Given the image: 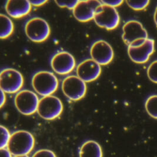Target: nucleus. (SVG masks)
<instances>
[{
  "label": "nucleus",
  "instance_id": "27",
  "mask_svg": "<svg viewBox=\"0 0 157 157\" xmlns=\"http://www.w3.org/2000/svg\"><path fill=\"white\" fill-rule=\"evenodd\" d=\"M6 93H4L3 91L1 90V104H0V107L2 108V106L5 104L6 101Z\"/></svg>",
  "mask_w": 157,
  "mask_h": 157
},
{
  "label": "nucleus",
  "instance_id": "6",
  "mask_svg": "<svg viewBox=\"0 0 157 157\" xmlns=\"http://www.w3.org/2000/svg\"><path fill=\"white\" fill-rule=\"evenodd\" d=\"M24 84V78L18 70L7 68L3 69L0 74L1 90L7 94H15L20 91Z\"/></svg>",
  "mask_w": 157,
  "mask_h": 157
},
{
  "label": "nucleus",
  "instance_id": "4",
  "mask_svg": "<svg viewBox=\"0 0 157 157\" xmlns=\"http://www.w3.org/2000/svg\"><path fill=\"white\" fill-rule=\"evenodd\" d=\"M94 20L101 28L113 30L118 26L120 17L115 8L102 3L96 11Z\"/></svg>",
  "mask_w": 157,
  "mask_h": 157
},
{
  "label": "nucleus",
  "instance_id": "3",
  "mask_svg": "<svg viewBox=\"0 0 157 157\" xmlns=\"http://www.w3.org/2000/svg\"><path fill=\"white\" fill-rule=\"evenodd\" d=\"M25 33L33 42L43 43L49 37L51 29L46 20L40 17H33L25 23Z\"/></svg>",
  "mask_w": 157,
  "mask_h": 157
},
{
  "label": "nucleus",
  "instance_id": "13",
  "mask_svg": "<svg viewBox=\"0 0 157 157\" xmlns=\"http://www.w3.org/2000/svg\"><path fill=\"white\" fill-rule=\"evenodd\" d=\"M77 75L85 82H90L96 80L101 73V67L92 58L82 61L77 67Z\"/></svg>",
  "mask_w": 157,
  "mask_h": 157
},
{
  "label": "nucleus",
  "instance_id": "20",
  "mask_svg": "<svg viewBox=\"0 0 157 157\" xmlns=\"http://www.w3.org/2000/svg\"><path fill=\"white\" fill-rule=\"evenodd\" d=\"M126 2L129 7L132 9L136 11H140L145 9L148 6L150 1H127Z\"/></svg>",
  "mask_w": 157,
  "mask_h": 157
},
{
  "label": "nucleus",
  "instance_id": "24",
  "mask_svg": "<svg viewBox=\"0 0 157 157\" xmlns=\"http://www.w3.org/2000/svg\"><path fill=\"white\" fill-rule=\"evenodd\" d=\"M101 2L105 5L115 8L121 6L123 3V1H102Z\"/></svg>",
  "mask_w": 157,
  "mask_h": 157
},
{
  "label": "nucleus",
  "instance_id": "12",
  "mask_svg": "<svg viewBox=\"0 0 157 157\" xmlns=\"http://www.w3.org/2000/svg\"><path fill=\"white\" fill-rule=\"evenodd\" d=\"M101 4V1L97 0L79 1L77 5L73 9L72 13L79 21H90L94 20L96 11Z\"/></svg>",
  "mask_w": 157,
  "mask_h": 157
},
{
  "label": "nucleus",
  "instance_id": "21",
  "mask_svg": "<svg viewBox=\"0 0 157 157\" xmlns=\"http://www.w3.org/2000/svg\"><path fill=\"white\" fill-rule=\"evenodd\" d=\"M147 75L150 80L157 84V60L153 61L147 69Z\"/></svg>",
  "mask_w": 157,
  "mask_h": 157
},
{
  "label": "nucleus",
  "instance_id": "15",
  "mask_svg": "<svg viewBox=\"0 0 157 157\" xmlns=\"http://www.w3.org/2000/svg\"><path fill=\"white\" fill-rule=\"evenodd\" d=\"M31 4L26 0H8L5 5L8 14L13 18H20L29 14L31 10Z\"/></svg>",
  "mask_w": 157,
  "mask_h": 157
},
{
  "label": "nucleus",
  "instance_id": "17",
  "mask_svg": "<svg viewBox=\"0 0 157 157\" xmlns=\"http://www.w3.org/2000/svg\"><path fill=\"white\" fill-rule=\"evenodd\" d=\"M0 37L1 39H6L13 33L14 29L13 22L10 17L3 14L0 15Z\"/></svg>",
  "mask_w": 157,
  "mask_h": 157
},
{
  "label": "nucleus",
  "instance_id": "26",
  "mask_svg": "<svg viewBox=\"0 0 157 157\" xmlns=\"http://www.w3.org/2000/svg\"><path fill=\"white\" fill-rule=\"evenodd\" d=\"M1 157H12V154L8 149H1Z\"/></svg>",
  "mask_w": 157,
  "mask_h": 157
},
{
  "label": "nucleus",
  "instance_id": "19",
  "mask_svg": "<svg viewBox=\"0 0 157 157\" xmlns=\"http://www.w3.org/2000/svg\"><path fill=\"white\" fill-rule=\"evenodd\" d=\"M1 144L0 148L1 149L5 148V147H7L8 144L11 138V135L10 134L8 129L6 127L1 125Z\"/></svg>",
  "mask_w": 157,
  "mask_h": 157
},
{
  "label": "nucleus",
  "instance_id": "11",
  "mask_svg": "<svg viewBox=\"0 0 157 157\" xmlns=\"http://www.w3.org/2000/svg\"><path fill=\"white\" fill-rule=\"evenodd\" d=\"M122 40L128 46L138 40L148 39V33L140 22L130 20L122 27Z\"/></svg>",
  "mask_w": 157,
  "mask_h": 157
},
{
  "label": "nucleus",
  "instance_id": "16",
  "mask_svg": "<svg viewBox=\"0 0 157 157\" xmlns=\"http://www.w3.org/2000/svg\"><path fill=\"white\" fill-rule=\"evenodd\" d=\"M102 150L97 142L90 140L86 141L81 146L79 157H102Z\"/></svg>",
  "mask_w": 157,
  "mask_h": 157
},
{
  "label": "nucleus",
  "instance_id": "1",
  "mask_svg": "<svg viewBox=\"0 0 157 157\" xmlns=\"http://www.w3.org/2000/svg\"><path fill=\"white\" fill-rule=\"evenodd\" d=\"M34 136L29 131L20 130L11 134L7 149L14 156L27 155L34 148Z\"/></svg>",
  "mask_w": 157,
  "mask_h": 157
},
{
  "label": "nucleus",
  "instance_id": "14",
  "mask_svg": "<svg viewBox=\"0 0 157 157\" xmlns=\"http://www.w3.org/2000/svg\"><path fill=\"white\" fill-rule=\"evenodd\" d=\"M155 50V42L148 38L145 43L138 47H128V54L131 59L137 64H144L148 61Z\"/></svg>",
  "mask_w": 157,
  "mask_h": 157
},
{
  "label": "nucleus",
  "instance_id": "29",
  "mask_svg": "<svg viewBox=\"0 0 157 157\" xmlns=\"http://www.w3.org/2000/svg\"><path fill=\"white\" fill-rule=\"evenodd\" d=\"M14 157H29L27 155H22V156H15Z\"/></svg>",
  "mask_w": 157,
  "mask_h": 157
},
{
  "label": "nucleus",
  "instance_id": "22",
  "mask_svg": "<svg viewBox=\"0 0 157 157\" xmlns=\"http://www.w3.org/2000/svg\"><path fill=\"white\" fill-rule=\"evenodd\" d=\"M79 1H56V3L58 6L61 8H67L70 10H72L77 5Z\"/></svg>",
  "mask_w": 157,
  "mask_h": 157
},
{
  "label": "nucleus",
  "instance_id": "2",
  "mask_svg": "<svg viewBox=\"0 0 157 157\" xmlns=\"http://www.w3.org/2000/svg\"><path fill=\"white\" fill-rule=\"evenodd\" d=\"M58 85L57 77L51 72H37L32 78V86L34 91L43 97L52 95L57 91Z\"/></svg>",
  "mask_w": 157,
  "mask_h": 157
},
{
  "label": "nucleus",
  "instance_id": "28",
  "mask_svg": "<svg viewBox=\"0 0 157 157\" xmlns=\"http://www.w3.org/2000/svg\"><path fill=\"white\" fill-rule=\"evenodd\" d=\"M154 21H155L156 25H157V7L155 8V12H154Z\"/></svg>",
  "mask_w": 157,
  "mask_h": 157
},
{
  "label": "nucleus",
  "instance_id": "18",
  "mask_svg": "<svg viewBox=\"0 0 157 157\" xmlns=\"http://www.w3.org/2000/svg\"><path fill=\"white\" fill-rule=\"evenodd\" d=\"M145 109L151 117L157 119V95H153L148 98L145 102Z\"/></svg>",
  "mask_w": 157,
  "mask_h": 157
},
{
  "label": "nucleus",
  "instance_id": "8",
  "mask_svg": "<svg viewBox=\"0 0 157 157\" xmlns=\"http://www.w3.org/2000/svg\"><path fill=\"white\" fill-rule=\"evenodd\" d=\"M61 87L65 95L74 101L81 100L86 93V82L77 75H69L65 78Z\"/></svg>",
  "mask_w": 157,
  "mask_h": 157
},
{
  "label": "nucleus",
  "instance_id": "5",
  "mask_svg": "<svg viewBox=\"0 0 157 157\" xmlns=\"http://www.w3.org/2000/svg\"><path fill=\"white\" fill-rule=\"evenodd\" d=\"M63 111V104L57 97H43L39 101L37 109L38 115L45 120H53L58 118Z\"/></svg>",
  "mask_w": 157,
  "mask_h": 157
},
{
  "label": "nucleus",
  "instance_id": "7",
  "mask_svg": "<svg viewBox=\"0 0 157 157\" xmlns=\"http://www.w3.org/2000/svg\"><path fill=\"white\" fill-rule=\"evenodd\" d=\"M39 101L36 93L24 90L17 93L14 98L15 106L22 114L30 115L37 112Z\"/></svg>",
  "mask_w": 157,
  "mask_h": 157
},
{
  "label": "nucleus",
  "instance_id": "10",
  "mask_svg": "<svg viewBox=\"0 0 157 157\" xmlns=\"http://www.w3.org/2000/svg\"><path fill=\"white\" fill-rule=\"evenodd\" d=\"M91 58L100 65L109 64L113 59L114 53L111 45L104 40L93 43L90 48Z\"/></svg>",
  "mask_w": 157,
  "mask_h": 157
},
{
  "label": "nucleus",
  "instance_id": "23",
  "mask_svg": "<svg viewBox=\"0 0 157 157\" xmlns=\"http://www.w3.org/2000/svg\"><path fill=\"white\" fill-rule=\"evenodd\" d=\"M33 157H57V156L51 150H41L36 151Z\"/></svg>",
  "mask_w": 157,
  "mask_h": 157
},
{
  "label": "nucleus",
  "instance_id": "25",
  "mask_svg": "<svg viewBox=\"0 0 157 157\" xmlns=\"http://www.w3.org/2000/svg\"><path fill=\"white\" fill-rule=\"evenodd\" d=\"M31 5L35 7H40L41 6L44 4H45L47 1H44V0H40V1H29Z\"/></svg>",
  "mask_w": 157,
  "mask_h": 157
},
{
  "label": "nucleus",
  "instance_id": "9",
  "mask_svg": "<svg viewBox=\"0 0 157 157\" xmlns=\"http://www.w3.org/2000/svg\"><path fill=\"white\" fill-rule=\"evenodd\" d=\"M76 65L73 56L67 51H60L51 58V66L53 71L59 75H67L71 73Z\"/></svg>",
  "mask_w": 157,
  "mask_h": 157
}]
</instances>
